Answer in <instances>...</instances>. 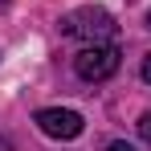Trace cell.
Returning a JSON list of instances; mask_svg holds the SVG:
<instances>
[{
	"label": "cell",
	"mask_w": 151,
	"mask_h": 151,
	"mask_svg": "<svg viewBox=\"0 0 151 151\" xmlns=\"http://www.w3.org/2000/svg\"><path fill=\"white\" fill-rule=\"evenodd\" d=\"M114 29H119V25H114V17L102 12V8H78V12H70V17L61 21V33H65V37H82L86 45L110 41Z\"/></svg>",
	"instance_id": "6da1fadb"
},
{
	"label": "cell",
	"mask_w": 151,
	"mask_h": 151,
	"mask_svg": "<svg viewBox=\"0 0 151 151\" xmlns=\"http://www.w3.org/2000/svg\"><path fill=\"white\" fill-rule=\"evenodd\" d=\"M119 45L114 41H98V45H86V49H78L74 57V70L82 82H106V78L119 70Z\"/></svg>",
	"instance_id": "7a4b0ae2"
},
{
	"label": "cell",
	"mask_w": 151,
	"mask_h": 151,
	"mask_svg": "<svg viewBox=\"0 0 151 151\" xmlns=\"http://www.w3.org/2000/svg\"><path fill=\"white\" fill-rule=\"evenodd\" d=\"M37 127L49 135V139H78L82 135V114L78 110H61V106H45L37 110Z\"/></svg>",
	"instance_id": "3957f363"
},
{
	"label": "cell",
	"mask_w": 151,
	"mask_h": 151,
	"mask_svg": "<svg viewBox=\"0 0 151 151\" xmlns=\"http://www.w3.org/2000/svg\"><path fill=\"white\" fill-rule=\"evenodd\" d=\"M139 135H143V143H151V110L139 119Z\"/></svg>",
	"instance_id": "277c9868"
},
{
	"label": "cell",
	"mask_w": 151,
	"mask_h": 151,
	"mask_svg": "<svg viewBox=\"0 0 151 151\" xmlns=\"http://www.w3.org/2000/svg\"><path fill=\"white\" fill-rule=\"evenodd\" d=\"M139 74H143V82H147V86H151V53H147V57H143V65H139Z\"/></svg>",
	"instance_id": "5b68a950"
},
{
	"label": "cell",
	"mask_w": 151,
	"mask_h": 151,
	"mask_svg": "<svg viewBox=\"0 0 151 151\" xmlns=\"http://www.w3.org/2000/svg\"><path fill=\"white\" fill-rule=\"evenodd\" d=\"M106 151H135V147H131V143H123V139H114V143H110Z\"/></svg>",
	"instance_id": "8992f818"
},
{
	"label": "cell",
	"mask_w": 151,
	"mask_h": 151,
	"mask_svg": "<svg viewBox=\"0 0 151 151\" xmlns=\"http://www.w3.org/2000/svg\"><path fill=\"white\" fill-rule=\"evenodd\" d=\"M0 151H12V143H8V139H0Z\"/></svg>",
	"instance_id": "52a82bcc"
},
{
	"label": "cell",
	"mask_w": 151,
	"mask_h": 151,
	"mask_svg": "<svg viewBox=\"0 0 151 151\" xmlns=\"http://www.w3.org/2000/svg\"><path fill=\"white\" fill-rule=\"evenodd\" d=\"M147 25H151V12H147Z\"/></svg>",
	"instance_id": "ba28073f"
}]
</instances>
